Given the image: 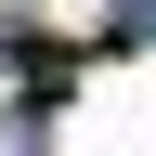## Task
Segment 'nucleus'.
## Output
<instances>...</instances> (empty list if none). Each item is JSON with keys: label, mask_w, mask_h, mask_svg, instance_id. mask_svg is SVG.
<instances>
[{"label": "nucleus", "mask_w": 156, "mask_h": 156, "mask_svg": "<svg viewBox=\"0 0 156 156\" xmlns=\"http://www.w3.org/2000/svg\"><path fill=\"white\" fill-rule=\"evenodd\" d=\"M117 39H156V0H117Z\"/></svg>", "instance_id": "nucleus-1"}]
</instances>
